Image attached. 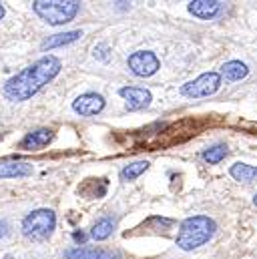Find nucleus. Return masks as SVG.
<instances>
[{"label": "nucleus", "instance_id": "f257e3e1", "mask_svg": "<svg viewBox=\"0 0 257 259\" xmlns=\"http://www.w3.org/2000/svg\"><path fill=\"white\" fill-rule=\"evenodd\" d=\"M61 59H57L55 55H47L10 76L2 87V95L12 103H24L38 91H42L61 72Z\"/></svg>", "mask_w": 257, "mask_h": 259}, {"label": "nucleus", "instance_id": "f8f14e48", "mask_svg": "<svg viewBox=\"0 0 257 259\" xmlns=\"http://www.w3.org/2000/svg\"><path fill=\"white\" fill-rule=\"evenodd\" d=\"M53 137H55V133L51 129H36V131H30V133H26L24 135V139L20 141V149H24V151H38V149H42V147H47L51 141H53Z\"/></svg>", "mask_w": 257, "mask_h": 259}, {"label": "nucleus", "instance_id": "f3484780", "mask_svg": "<svg viewBox=\"0 0 257 259\" xmlns=\"http://www.w3.org/2000/svg\"><path fill=\"white\" fill-rule=\"evenodd\" d=\"M227 153H229L227 151V145L219 143V145H213V147H209V149L203 151V161L209 163V165H217V163H221L227 157Z\"/></svg>", "mask_w": 257, "mask_h": 259}, {"label": "nucleus", "instance_id": "f03ea898", "mask_svg": "<svg viewBox=\"0 0 257 259\" xmlns=\"http://www.w3.org/2000/svg\"><path fill=\"white\" fill-rule=\"evenodd\" d=\"M217 231V223L209 215H193L179 223L177 247L183 251H193L205 245Z\"/></svg>", "mask_w": 257, "mask_h": 259}, {"label": "nucleus", "instance_id": "4468645a", "mask_svg": "<svg viewBox=\"0 0 257 259\" xmlns=\"http://www.w3.org/2000/svg\"><path fill=\"white\" fill-rule=\"evenodd\" d=\"M219 74L225 76L227 80L235 82V80H241V78H245L249 74V66L245 65V63H241V61H229V63H225V65L221 66Z\"/></svg>", "mask_w": 257, "mask_h": 259}, {"label": "nucleus", "instance_id": "6ab92c4d", "mask_svg": "<svg viewBox=\"0 0 257 259\" xmlns=\"http://www.w3.org/2000/svg\"><path fill=\"white\" fill-rule=\"evenodd\" d=\"M147 169H149V161H135V163L127 165V167L121 171V179H123V181H135V179L141 177Z\"/></svg>", "mask_w": 257, "mask_h": 259}, {"label": "nucleus", "instance_id": "1a4fd4ad", "mask_svg": "<svg viewBox=\"0 0 257 259\" xmlns=\"http://www.w3.org/2000/svg\"><path fill=\"white\" fill-rule=\"evenodd\" d=\"M64 259H123V253L107 247H70L64 251Z\"/></svg>", "mask_w": 257, "mask_h": 259}, {"label": "nucleus", "instance_id": "5701e85b", "mask_svg": "<svg viewBox=\"0 0 257 259\" xmlns=\"http://www.w3.org/2000/svg\"><path fill=\"white\" fill-rule=\"evenodd\" d=\"M4 14H6V10H4V6H2V4H0V20H2V18H4Z\"/></svg>", "mask_w": 257, "mask_h": 259}, {"label": "nucleus", "instance_id": "7ed1b4c3", "mask_svg": "<svg viewBox=\"0 0 257 259\" xmlns=\"http://www.w3.org/2000/svg\"><path fill=\"white\" fill-rule=\"evenodd\" d=\"M32 10L45 22L53 26H61V24L70 22L78 14L80 2L76 0H36L32 2Z\"/></svg>", "mask_w": 257, "mask_h": 259}, {"label": "nucleus", "instance_id": "4be33fe9", "mask_svg": "<svg viewBox=\"0 0 257 259\" xmlns=\"http://www.w3.org/2000/svg\"><path fill=\"white\" fill-rule=\"evenodd\" d=\"M72 237H74V241H80V243L84 241V233H78V231H76V233H74Z\"/></svg>", "mask_w": 257, "mask_h": 259}, {"label": "nucleus", "instance_id": "9d476101", "mask_svg": "<svg viewBox=\"0 0 257 259\" xmlns=\"http://www.w3.org/2000/svg\"><path fill=\"white\" fill-rule=\"evenodd\" d=\"M187 10L191 12L193 16L201 18V20H211L223 10V2H217V0H193V2H189Z\"/></svg>", "mask_w": 257, "mask_h": 259}, {"label": "nucleus", "instance_id": "ddd939ff", "mask_svg": "<svg viewBox=\"0 0 257 259\" xmlns=\"http://www.w3.org/2000/svg\"><path fill=\"white\" fill-rule=\"evenodd\" d=\"M82 36V30H68V32H59V34H53L49 36L45 42H42V49L45 51H53V49H59L64 45H70L74 40H78Z\"/></svg>", "mask_w": 257, "mask_h": 259}, {"label": "nucleus", "instance_id": "423d86ee", "mask_svg": "<svg viewBox=\"0 0 257 259\" xmlns=\"http://www.w3.org/2000/svg\"><path fill=\"white\" fill-rule=\"evenodd\" d=\"M127 65L131 68V72L135 76H141V78H149V76H153L161 68V63H159L157 55L151 53V51H137V53H133L128 57Z\"/></svg>", "mask_w": 257, "mask_h": 259}, {"label": "nucleus", "instance_id": "dca6fc26", "mask_svg": "<svg viewBox=\"0 0 257 259\" xmlns=\"http://www.w3.org/2000/svg\"><path fill=\"white\" fill-rule=\"evenodd\" d=\"M113 229H115V219H113V217H101V219L93 225L91 237H93L95 241H105V239H109V237L113 235Z\"/></svg>", "mask_w": 257, "mask_h": 259}, {"label": "nucleus", "instance_id": "20e7f679", "mask_svg": "<svg viewBox=\"0 0 257 259\" xmlns=\"http://www.w3.org/2000/svg\"><path fill=\"white\" fill-rule=\"evenodd\" d=\"M22 235L34 241H42L53 235L57 227V215L53 209H34L22 219Z\"/></svg>", "mask_w": 257, "mask_h": 259}, {"label": "nucleus", "instance_id": "2eb2a0df", "mask_svg": "<svg viewBox=\"0 0 257 259\" xmlns=\"http://www.w3.org/2000/svg\"><path fill=\"white\" fill-rule=\"evenodd\" d=\"M229 175H231L235 181L253 183V181H257V167L247 165V163H235V165L229 167Z\"/></svg>", "mask_w": 257, "mask_h": 259}, {"label": "nucleus", "instance_id": "aec40b11", "mask_svg": "<svg viewBox=\"0 0 257 259\" xmlns=\"http://www.w3.org/2000/svg\"><path fill=\"white\" fill-rule=\"evenodd\" d=\"M93 53H95V59H99V61H107V59H109V47H107L105 42L97 45Z\"/></svg>", "mask_w": 257, "mask_h": 259}, {"label": "nucleus", "instance_id": "412c9836", "mask_svg": "<svg viewBox=\"0 0 257 259\" xmlns=\"http://www.w3.org/2000/svg\"><path fill=\"white\" fill-rule=\"evenodd\" d=\"M6 235H8V223L0 219V239H4Z\"/></svg>", "mask_w": 257, "mask_h": 259}, {"label": "nucleus", "instance_id": "9b49d317", "mask_svg": "<svg viewBox=\"0 0 257 259\" xmlns=\"http://www.w3.org/2000/svg\"><path fill=\"white\" fill-rule=\"evenodd\" d=\"M32 171L28 161H0V179H22L32 175Z\"/></svg>", "mask_w": 257, "mask_h": 259}, {"label": "nucleus", "instance_id": "6e6552de", "mask_svg": "<svg viewBox=\"0 0 257 259\" xmlns=\"http://www.w3.org/2000/svg\"><path fill=\"white\" fill-rule=\"evenodd\" d=\"M119 95L125 99L127 111H143L153 101L151 91L143 89V87H123V89H119Z\"/></svg>", "mask_w": 257, "mask_h": 259}, {"label": "nucleus", "instance_id": "a211bd4d", "mask_svg": "<svg viewBox=\"0 0 257 259\" xmlns=\"http://www.w3.org/2000/svg\"><path fill=\"white\" fill-rule=\"evenodd\" d=\"M105 179H87L80 187H78V193L84 195L87 199H99V197H103V195L107 193V189H99L97 185H101Z\"/></svg>", "mask_w": 257, "mask_h": 259}, {"label": "nucleus", "instance_id": "39448f33", "mask_svg": "<svg viewBox=\"0 0 257 259\" xmlns=\"http://www.w3.org/2000/svg\"><path fill=\"white\" fill-rule=\"evenodd\" d=\"M221 87V74L211 70V72H203L199 74L195 80H189L181 87V95L191 97V99H203V97H211L219 91Z\"/></svg>", "mask_w": 257, "mask_h": 259}, {"label": "nucleus", "instance_id": "b1692460", "mask_svg": "<svg viewBox=\"0 0 257 259\" xmlns=\"http://www.w3.org/2000/svg\"><path fill=\"white\" fill-rule=\"evenodd\" d=\"M253 203H255V205H257V195H255V197H253Z\"/></svg>", "mask_w": 257, "mask_h": 259}, {"label": "nucleus", "instance_id": "0eeeda50", "mask_svg": "<svg viewBox=\"0 0 257 259\" xmlns=\"http://www.w3.org/2000/svg\"><path fill=\"white\" fill-rule=\"evenodd\" d=\"M105 109V97L99 93H84L72 101V111L80 117H95Z\"/></svg>", "mask_w": 257, "mask_h": 259}]
</instances>
